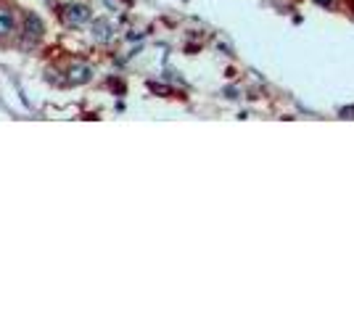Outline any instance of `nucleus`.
Listing matches in <instances>:
<instances>
[{
    "label": "nucleus",
    "mask_w": 354,
    "mask_h": 317,
    "mask_svg": "<svg viewBox=\"0 0 354 317\" xmlns=\"http://www.w3.org/2000/svg\"><path fill=\"white\" fill-rule=\"evenodd\" d=\"M64 21H66L69 27H85L90 21V8L82 6V3L66 6V8H64Z\"/></svg>",
    "instance_id": "1"
},
{
    "label": "nucleus",
    "mask_w": 354,
    "mask_h": 317,
    "mask_svg": "<svg viewBox=\"0 0 354 317\" xmlns=\"http://www.w3.org/2000/svg\"><path fill=\"white\" fill-rule=\"evenodd\" d=\"M43 32H45V24H43V19H40V16H35V14L24 16V35H27L30 40H40V37H43Z\"/></svg>",
    "instance_id": "2"
},
{
    "label": "nucleus",
    "mask_w": 354,
    "mask_h": 317,
    "mask_svg": "<svg viewBox=\"0 0 354 317\" xmlns=\"http://www.w3.org/2000/svg\"><path fill=\"white\" fill-rule=\"evenodd\" d=\"M90 75H93V72H90L88 64H72V66H69V82H72V85H82V82H88Z\"/></svg>",
    "instance_id": "3"
},
{
    "label": "nucleus",
    "mask_w": 354,
    "mask_h": 317,
    "mask_svg": "<svg viewBox=\"0 0 354 317\" xmlns=\"http://www.w3.org/2000/svg\"><path fill=\"white\" fill-rule=\"evenodd\" d=\"M93 37H95L98 43H109V40L114 37V27L101 19V21H95V24H93Z\"/></svg>",
    "instance_id": "4"
},
{
    "label": "nucleus",
    "mask_w": 354,
    "mask_h": 317,
    "mask_svg": "<svg viewBox=\"0 0 354 317\" xmlns=\"http://www.w3.org/2000/svg\"><path fill=\"white\" fill-rule=\"evenodd\" d=\"M11 32H14V14H11V8L0 6V37H6Z\"/></svg>",
    "instance_id": "5"
}]
</instances>
